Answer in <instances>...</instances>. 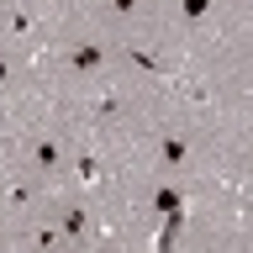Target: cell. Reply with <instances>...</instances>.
Listing matches in <instances>:
<instances>
[{"label": "cell", "instance_id": "obj_1", "mask_svg": "<svg viewBox=\"0 0 253 253\" xmlns=\"http://www.w3.org/2000/svg\"><path fill=\"white\" fill-rule=\"evenodd\" d=\"M153 211L164 216V227H158V253H174V237H179V227H185V195L169 185L153 190Z\"/></svg>", "mask_w": 253, "mask_h": 253}, {"label": "cell", "instance_id": "obj_2", "mask_svg": "<svg viewBox=\"0 0 253 253\" xmlns=\"http://www.w3.org/2000/svg\"><path fill=\"white\" fill-rule=\"evenodd\" d=\"M158 158H164V169H185V158H190V142L179 137V132H169V137L158 142Z\"/></svg>", "mask_w": 253, "mask_h": 253}, {"label": "cell", "instance_id": "obj_3", "mask_svg": "<svg viewBox=\"0 0 253 253\" xmlns=\"http://www.w3.org/2000/svg\"><path fill=\"white\" fill-rule=\"evenodd\" d=\"M69 63H74V69H100V63H106V47L84 42V47H74V53H69Z\"/></svg>", "mask_w": 253, "mask_h": 253}, {"label": "cell", "instance_id": "obj_4", "mask_svg": "<svg viewBox=\"0 0 253 253\" xmlns=\"http://www.w3.org/2000/svg\"><path fill=\"white\" fill-rule=\"evenodd\" d=\"M32 158H37V169H58V164H63V148H58V142H37Z\"/></svg>", "mask_w": 253, "mask_h": 253}, {"label": "cell", "instance_id": "obj_5", "mask_svg": "<svg viewBox=\"0 0 253 253\" xmlns=\"http://www.w3.org/2000/svg\"><path fill=\"white\" fill-rule=\"evenodd\" d=\"M211 5H216V0H179V16L195 27V21H206V16H211Z\"/></svg>", "mask_w": 253, "mask_h": 253}, {"label": "cell", "instance_id": "obj_6", "mask_svg": "<svg viewBox=\"0 0 253 253\" xmlns=\"http://www.w3.org/2000/svg\"><path fill=\"white\" fill-rule=\"evenodd\" d=\"M63 232H69V237L84 232V211H63Z\"/></svg>", "mask_w": 253, "mask_h": 253}, {"label": "cell", "instance_id": "obj_7", "mask_svg": "<svg viewBox=\"0 0 253 253\" xmlns=\"http://www.w3.org/2000/svg\"><path fill=\"white\" fill-rule=\"evenodd\" d=\"M74 169H79V174H84V179H95V169H100V164H95V158H90V153H79V158H74Z\"/></svg>", "mask_w": 253, "mask_h": 253}, {"label": "cell", "instance_id": "obj_8", "mask_svg": "<svg viewBox=\"0 0 253 253\" xmlns=\"http://www.w3.org/2000/svg\"><path fill=\"white\" fill-rule=\"evenodd\" d=\"M111 11H122V16H132V11H137V0H111Z\"/></svg>", "mask_w": 253, "mask_h": 253}, {"label": "cell", "instance_id": "obj_9", "mask_svg": "<svg viewBox=\"0 0 253 253\" xmlns=\"http://www.w3.org/2000/svg\"><path fill=\"white\" fill-rule=\"evenodd\" d=\"M5 79H11V63H5V58H0V84H5Z\"/></svg>", "mask_w": 253, "mask_h": 253}]
</instances>
